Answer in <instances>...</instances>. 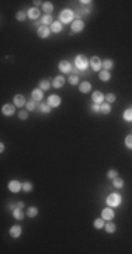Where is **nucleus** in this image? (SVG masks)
<instances>
[{
    "label": "nucleus",
    "instance_id": "nucleus-1",
    "mask_svg": "<svg viewBox=\"0 0 132 254\" xmlns=\"http://www.w3.org/2000/svg\"><path fill=\"white\" fill-rule=\"evenodd\" d=\"M106 202L110 207H117L121 205L122 198H121V195H118V194H110L108 196H107Z\"/></svg>",
    "mask_w": 132,
    "mask_h": 254
},
{
    "label": "nucleus",
    "instance_id": "nucleus-2",
    "mask_svg": "<svg viewBox=\"0 0 132 254\" xmlns=\"http://www.w3.org/2000/svg\"><path fill=\"white\" fill-rule=\"evenodd\" d=\"M73 18H75V13H73L72 10H69V9L62 10V11H60V14H59L60 23H70Z\"/></svg>",
    "mask_w": 132,
    "mask_h": 254
},
{
    "label": "nucleus",
    "instance_id": "nucleus-3",
    "mask_svg": "<svg viewBox=\"0 0 132 254\" xmlns=\"http://www.w3.org/2000/svg\"><path fill=\"white\" fill-rule=\"evenodd\" d=\"M75 63H76V68L79 71H84L87 67H89V62H87V58L84 57V55H77L76 58H75Z\"/></svg>",
    "mask_w": 132,
    "mask_h": 254
},
{
    "label": "nucleus",
    "instance_id": "nucleus-4",
    "mask_svg": "<svg viewBox=\"0 0 132 254\" xmlns=\"http://www.w3.org/2000/svg\"><path fill=\"white\" fill-rule=\"evenodd\" d=\"M2 113H3L4 116H13V114L16 113V104H10V103L3 104V107H2Z\"/></svg>",
    "mask_w": 132,
    "mask_h": 254
},
{
    "label": "nucleus",
    "instance_id": "nucleus-5",
    "mask_svg": "<svg viewBox=\"0 0 132 254\" xmlns=\"http://www.w3.org/2000/svg\"><path fill=\"white\" fill-rule=\"evenodd\" d=\"M90 67H91V69L93 71H100L103 68V62H101V59H100L99 57H91L90 58Z\"/></svg>",
    "mask_w": 132,
    "mask_h": 254
},
{
    "label": "nucleus",
    "instance_id": "nucleus-6",
    "mask_svg": "<svg viewBox=\"0 0 132 254\" xmlns=\"http://www.w3.org/2000/svg\"><path fill=\"white\" fill-rule=\"evenodd\" d=\"M37 34H38L40 38H48L51 34V28L48 26H40L38 30H37Z\"/></svg>",
    "mask_w": 132,
    "mask_h": 254
},
{
    "label": "nucleus",
    "instance_id": "nucleus-7",
    "mask_svg": "<svg viewBox=\"0 0 132 254\" xmlns=\"http://www.w3.org/2000/svg\"><path fill=\"white\" fill-rule=\"evenodd\" d=\"M58 67H59V71L62 72V74H70V71H72V65H70L69 61H60L59 63H58Z\"/></svg>",
    "mask_w": 132,
    "mask_h": 254
},
{
    "label": "nucleus",
    "instance_id": "nucleus-8",
    "mask_svg": "<svg viewBox=\"0 0 132 254\" xmlns=\"http://www.w3.org/2000/svg\"><path fill=\"white\" fill-rule=\"evenodd\" d=\"M114 216H115V213H114V211H112L110 206L101 211V217L104 219V220H112V219H114Z\"/></svg>",
    "mask_w": 132,
    "mask_h": 254
},
{
    "label": "nucleus",
    "instance_id": "nucleus-9",
    "mask_svg": "<svg viewBox=\"0 0 132 254\" xmlns=\"http://www.w3.org/2000/svg\"><path fill=\"white\" fill-rule=\"evenodd\" d=\"M60 102H62V99H60V96H58V95H51V96L48 97V104H49L51 107H59Z\"/></svg>",
    "mask_w": 132,
    "mask_h": 254
},
{
    "label": "nucleus",
    "instance_id": "nucleus-10",
    "mask_svg": "<svg viewBox=\"0 0 132 254\" xmlns=\"http://www.w3.org/2000/svg\"><path fill=\"white\" fill-rule=\"evenodd\" d=\"M84 28V23H83L82 20H75L72 23V26H70V30H72V33H80V31Z\"/></svg>",
    "mask_w": 132,
    "mask_h": 254
},
{
    "label": "nucleus",
    "instance_id": "nucleus-11",
    "mask_svg": "<svg viewBox=\"0 0 132 254\" xmlns=\"http://www.w3.org/2000/svg\"><path fill=\"white\" fill-rule=\"evenodd\" d=\"M20 189H23V184H20L18 181L13 179L9 182V190H10V192H14V194H16V192H18Z\"/></svg>",
    "mask_w": 132,
    "mask_h": 254
},
{
    "label": "nucleus",
    "instance_id": "nucleus-12",
    "mask_svg": "<svg viewBox=\"0 0 132 254\" xmlns=\"http://www.w3.org/2000/svg\"><path fill=\"white\" fill-rule=\"evenodd\" d=\"M91 100L94 102L96 104H101L103 102L106 100V96H104L101 92H99V90H97V92H94V93L91 95Z\"/></svg>",
    "mask_w": 132,
    "mask_h": 254
},
{
    "label": "nucleus",
    "instance_id": "nucleus-13",
    "mask_svg": "<svg viewBox=\"0 0 132 254\" xmlns=\"http://www.w3.org/2000/svg\"><path fill=\"white\" fill-rule=\"evenodd\" d=\"M13 102H14L13 104H16L17 107H23V106H25V104H27L25 97H24L23 95H16V96H14V99H13Z\"/></svg>",
    "mask_w": 132,
    "mask_h": 254
},
{
    "label": "nucleus",
    "instance_id": "nucleus-14",
    "mask_svg": "<svg viewBox=\"0 0 132 254\" xmlns=\"http://www.w3.org/2000/svg\"><path fill=\"white\" fill-rule=\"evenodd\" d=\"M44 90L40 89V88H37V89H34L33 92H31V96H33V100L35 102H40L42 100V97H44V93H42Z\"/></svg>",
    "mask_w": 132,
    "mask_h": 254
},
{
    "label": "nucleus",
    "instance_id": "nucleus-15",
    "mask_svg": "<svg viewBox=\"0 0 132 254\" xmlns=\"http://www.w3.org/2000/svg\"><path fill=\"white\" fill-rule=\"evenodd\" d=\"M21 233H23V230H21V226H18V224H14L13 227L10 229V236L11 237H14V239L20 237Z\"/></svg>",
    "mask_w": 132,
    "mask_h": 254
},
{
    "label": "nucleus",
    "instance_id": "nucleus-16",
    "mask_svg": "<svg viewBox=\"0 0 132 254\" xmlns=\"http://www.w3.org/2000/svg\"><path fill=\"white\" fill-rule=\"evenodd\" d=\"M40 10L37 9V7H33V9H30V10L27 11V17L28 18H31V20H37L38 17H40Z\"/></svg>",
    "mask_w": 132,
    "mask_h": 254
},
{
    "label": "nucleus",
    "instance_id": "nucleus-17",
    "mask_svg": "<svg viewBox=\"0 0 132 254\" xmlns=\"http://www.w3.org/2000/svg\"><path fill=\"white\" fill-rule=\"evenodd\" d=\"M52 85H53V88L55 89H59V88H62L63 85H65V78L63 76H56V78H53V82H52Z\"/></svg>",
    "mask_w": 132,
    "mask_h": 254
},
{
    "label": "nucleus",
    "instance_id": "nucleus-18",
    "mask_svg": "<svg viewBox=\"0 0 132 254\" xmlns=\"http://www.w3.org/2000/svg\"><path fill=\"white\" fill-rule=\"evenodd\" d=\"M79 90L82 92V93H89L90 90H91V84L90 82H82V84L79 85Z\"/></svg>",
    "mask_w": 132,
    "mask_h": 254
},
{
    "label": "nucleus",
    "instance_id": "nucleus-19",
    "mask_svg": "<svg viewBox=\"0 0 132 254\" xmlns=\"http://www.w3.org/2000/svg\"><path fill=\"white\" fill-rule=\"evenodd\" d=\"M99 76H100V79L103 80V82H107V80H110L111 79V74H110V71H100V74H99Z\"/></svg>",
    "mask_w": 132,
    "mask_h": 254
},
{
    "label": "nucleus",
    "instance_id": "nucleus-20",
    "mask_svg": "<svg viewBox=\"0 0 132 254\" xmlns=\"http://www.w3.org/2000/svg\"><path fill=\"white\" fill-rule=\"evenodd\" d=\"M51 31L52 33H60L62 31V23L60 21H53L51 26Z\"/></svg>",
    "mask_w": 132,
    "mask_h": 254
},
{
    "label": "nucleus",
    "instance_id": "nucleus-21",
    "mask_svg": "<svg viewBox=\"0 0 132 254\" xmlns=\"http://www.w3.org/2000/svg\"><path fill=\"white\" fill-rule=\"evenodd\" d=\"M112 67H114V61H112V59L107 58V59L103 61V68H104L106 71H111Z\"/></svg>",
    "mask_w": 132,
    "mask_h": 254
},
{
    "label": "nucleus",
    "instance_id": "nucleus-22",
    "mask_svg": "<svg viewBox=\"0 0 132 254\" xmlns=\"http://www.w3.org/2000/svg\"><path fill=\"white\" fill-rule=\"evenodd\" d=\"M112 185H114V188H117V189H121V188L124 186V179L119 177L114 178V179H112Z\"/></svg>",
    "mask_w": 132,
    "mask_h": 254
},
{
    "label": "nucleus",
    "instance_id": "nucleus-23",
    "mask_svg": "<svg viewBox=\"0 0 132 254\" xmlns=\"http://www.w3.org/2000/svg\"><path fill=\"white\" fill-rule=\"evenodd\" d=\"M13 216H14V219H17V220H21L24 217V213H23V211H21V207H18L17 206L16 209L13 211Z\"/></svg>",
    "mask_w": 132,
    "mask_h": 254
},
{
    "label": "nucleus",
    "instance_id": "nucleus-24",
    "mask_svg": "<svg viewBox=\"0 0 132 254\" xmlns=\"http://www.w3.org/2000/svg\"><path fill=\"white\" fill-rule=\"evenodd\" d=\"M100 112L103 114H108L111 112V104L110 103H101L100 104Z\"/></svg>",
    "mask_w": 132,
    "mask_h": 254
},
{
    "label": "nucleus",
    "instance_id": "nucleus-25",
    "mask_svg": "<svg viewBox=\"0 0 132 254\" xmlns=\"http://www.w3.org/2000/svg\"><path fill=\"white\" fill-rule=\"evenodd\" d=\"M104 229H106L107 233H114V231L117 230V226L114 223H112L111 220H108V223H106V226H104Z\"/></svg>",
    "mask_w": 132,
    "mask_h": 254
},
{
    "label": "nucleus",
    "instance_id": "nucleus-26",
    "mask_svg": "<svg viewBox=\"0 0 132 254\" xmlns=\"http://www.w3.org/2000/svg\"><path fill=\"white\" fill-rule=\"evenodd\" d=\"M41 23H42L44 26H52V23H53L52 16H51V14H45V16L42 17V20H41Z\"/></svg>",
    "mask_w": 132,
    "mask_h": 254
},
{
    "label": "nucleus",
    "instance_id": "nucleus-27",
    "mask_svg": "<svg viewBox=\"0 0 132 254\" xmlns=\"http://www.w3.org/2000/svg\"><path fill=\"white\" fill-rule=\"evenodd\" d=\"M93 224H94V227H96V229H103L104 226H106V222H104V219H103V217H99V219H96V220H94V223H93Z\"/></svg>",
    "mask_w": 132,
    "mask_h": 254
},
{
    "label": "nucleus",
    "instance_id": "nucleus-28",
    "mask_svg": "<svg viewBox=\"0 0 132 254\" xmlns=\"http://www.w3.org/2000/svg\"><path fill=\"white\" fill-rule=\"evenodd\" d=\"M51 88V80H48V79H42L40 82V89H42V90H48Z\"/></svg>",
    "mask_w": 132,
    "mask_h": 254
},
{
    "label": "nucleus",
    "instance_id": "nucleus-29",
    "mask_svg": "<svg viewBox=\"0 0 132 254\" xmlns=\"http://www.w3.org/2000/svg\"><path fill=\"white\" fill-rule=\"evenodd\" d=\"M122 117H124L125 121H132V107L126 109V110L124 112V114H122Z\"/></svg>",
    "mask_w": 132,
    "mask_h": 254
},
{
    "label": "nucleus",
    "instance_id": "nucleus-30",
    "mask_svg": "<svg viewBox=\"0 0 132 254\" xmlns=\"http://www.w3.org/2000/svg\"><path fill=\"white\" fill-rule=\"evenodd\" d=\"M42 10L45 11L46 14H51L52 13V10H53V6L49 3V2H45V3L42 4Z\"/></svg>",
    "mask_w": 132,
    "mask_h": 254
},
{
    "label": "nucleus",
    "instance_id": "nucleus-31",
    "mask_svg": "<svg viewBox=\"0 0 132 254\" xmlns=\"http://www.w3.org/2000/svg\"><path fill=\"white\" fill-rule=\"evenodd\" d=\"M27 215H28L30 217H35L37 215H38V209H37L35 206L28 207V211H27Z\"/></svg>",
    "mask_w": 132,
    "mask_h": 254
},
{
    "label": "nucleus",
    "instance_id": "nucleus-32",
    "mask_svg": "<svg viewBox=\"0 0 132 254\" xmlns=\"http://www.w3.org/2000/svg\"><path fill=\"white\" fill-rule=\"evenodd\" d=\"M35 100H30V102H27V104H25V109H27V110H28V112H33V110H35Z\"/></svg>",
    "mask_w": 132,
    "mask_h": 254
},
{
    "label": "nucleus",
    "instance_id": "nucleus-33",
    "mask_svg": "<svg viewBox=\"0 0 132 254\" xmlns=\"http://www.w3.org/2000/svg\"><path fill=\"white\" fill-rule=\"evenodd\" d=\"M115 99H117V96L114 93H107L106 95V100H107V103H110V104L114 103V102H115Z\"/></svg>",
    "mask_w": 132,
    "mask_h": 254
},
{
    "label": "nucleus",
    "instance_id": "nucleus-34",
    "mask_svg": "<svg viewBox=\"0 0 132 254\" xmlns=\"http://www.w3.org/2000/svg\"><path fill=\"white\" fill-rule=\"evenodd\" d=\"M51 109H52V107H51L48 103H46V104H44V103H42V104L40 106V110L42 112V113H46V114H48V113L51 112Z\"/></svg>",
    "mask_w": 132,
    "mask_h": 254
},
{
    "label": "nucleus",
    "instance_id": "nucleus-35",
    "mask_svg": "<svg viewBox=\"0 0 132 254\" xmlns=\"http://www.w3.org/2000/svg\"><path fill=\"white\" fill-rule=\"evenodd\" d=\"M33 188H34L33 184H31V182H28V181L23 184V190H24V192H30V190H33Z\"/></svg>",
    "mask_w": 132,
    "mask_h": 254
},
{
    "label": "nucleus",
    "instance_id": "nucleus-36",
    "mask_svg": "<svg viewBox=\"0 0 132 254\" xmlns=\"http://www.w3.org/2000/svg\"><path fill=\"white\" fill-rule=\"evenodd\" d=\"M25 17H27V13H24V11H21V10L16 14V18L18 21H24V20H25Z\"/></svg>",
    "mask_w": 132,
    "mask_h": 254
},
{
    "label": "nucleus",
    "instance_id": "nucleus-37",
    "mask_svg": "<svg viewBox=\"0 0 132 254\" xmlns=\"http://www.w3.org/2000/svg\"><path fill=\"white\" fill-rule=\"evenodd\" d=\"M107 177H108L110 179H114V178L118 177V172H117L115 170H110L108 172H107Z\"/></svg>",
    "mask_w": 132,
    "mask_h": 254
},
{
    "label": "nucleus",
    "instance_id": "nucleus-38",
    "mask_svg": "<svg viewBox=\"0 0 132 254\" xmlns=\"http://www.w3.org/2000/svg\"><path fill=\"white\" fill-rule=\"evenodd\" d=\"M79 82V76L77 75H70L69 76V84L70 85H76Z\"/></svg>",
    "mask_w": 132,
    "mask_h": 254
},
{
    "label": "nucleus",
    "instance_id": "nucleus-39",
    "mask_svg": "<svg viewBox=\"0 0 132 254\" xmlns=\"http://www.w3.org/2000/svg\"><path fill=\"white\" fill-rule=\"evenodd\" d=\"M125 145L128 148H132V134H128L125 137Z\"/></svg>",
    "mask_w": 132,
    "mask_h": 254
},
{
    "label": "nucleus",
    "instance_id": "nucleus-40",
    "mask_svg": "<svg viewBox=\"0 0 132 254\" xmlns=\"http://www.w3.org/2000/svg\"><path fill=\"white\" fill-rule=\"evenodd\" d=\"M18 117H20V120H27V119H28V113H27V110H21L20 113H18Z\"/></svg>",
    "mask_w": 132,
    "mask_h": 254
},
{
    "label": "nucleus",
    "instance_id": "nucleus-41",
    "mask_svg": "<svg viewBox=\"0 0 132 254\" xmlns=\"http://www.w3.org/2000/svg\"><path fill=\"white\" fill-rule=\"evenodd\" d=\"M91 110H93V112H100V104H96V103H94V104L91 106Z\"/></svg>",
    "mask_w": 132,
    "mask_h": 254
},
{
    "label": "nucleus",
    "instance_id": "nucleus-42",
    "mask_svg": "<svg viewBox=\"0 0 132 254\" xmlns=\"http://www.w3.org/2000/svg\"><path fill=\"white\" fill-rule=\"evenodd\" d=\"M82 4H84V6H89V4H91V2L90 0H83V2H80Z\"/></svg>",
    "mask_w": 132,
    "mask_h": 254
},
{
    "label": "nucleus",
    "instance_id": "nucleus-43",
    "mask_svg": "<svg viewBox=\"0 0 132 254\" xmlns=\"http://www.w3.org/2000/svg\"><path fill=\"white\" fill-rule=\"evenodd\" d=\"M17 206L23 209V207H24V202H23V201H21V202H17Z\"/></svg>",
    "mask_w": 132,
    "mask_h": 254
},
{
    "label": "nucleus",
    "instance_id": "nucleus-44",
    "mask_svg": "<svg viewBox=\"0 0 132 254\" xmlns=\"http://www.w3.org/2000/svg\"><path fill=\"white\" fill-rule=\"evenodd\" d=\"M90 13V10H89V9H84V10H83V14H86V16H87V14H89Z\"/></svg>",
    "mask_w": 132,
    "mask_h": 254
},
{
    "label": "nucleus",
    "instance_id": "nucleus-45",
    "mask_svg": "<svg viewBox=\"0 0 132 254\" xmlns=\"http://www.w3.org/2000/svg\"><path fill=\"white\" fill-rule=\"evenodd\" d=\"M0 151H2V153H3V151H4V144H3V143L0 144Z\"/></svg>",
    "mask_w": 132,
    "mask_h": 254
}]
</instances>
